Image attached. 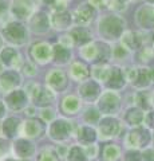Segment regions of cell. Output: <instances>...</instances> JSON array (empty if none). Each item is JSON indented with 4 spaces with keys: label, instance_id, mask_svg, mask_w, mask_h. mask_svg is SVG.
Instances as JSON below:
<instances>
[{
    "label": "cell",
    "instance_id": "1",
    "mask_svg": "<svg viewBox=\"0 0 154 161\" xmlns=\"http://www.w3.org/2000/svg\"><path fill=\"white\" fill-rule=\"evenodd\" d=\"M126 31V22L117 14H107L98 20V34L105 42H115Z\"/></svg>",
    "mask_w": 154,
    "mask_h": 161
},
{
    "label": "cell",
    "instance_id": "2",
    "mask_svg": "<svg viewBox=\"0 0 154 161\" xmlns=\"http://www.w3.org/2000/svg\"><path fill=\"white\" fill-rule=\"evenodd\" d=\"M79 55L94 64L107 63L113 58V47L105 40H93L91 43L79 48Z\"/></svg>",
    "mask_w": 154,
    "mask_h": 161
},
{
    "label": "cell",
    "instance_id": "3",
    "mask_svg": "<svg viewBox=\"0 0 154 161\" xmlns=\"http://www.w3.org/2000/svg\"><path fill=\"white\" fill-rule=\"evenodd\" d=\"M2 35L11 46H24L29 40V31L19 20H11L2 28Z\"/></svg>",
    "mask_w": 154,
    "mask_h": 161
},
{
    "label": "cell",
    "instance_id": "4",
    "mask_svg": "<svg viewBox=\"0 0 154 161\" xmlns=\"http://www.w3.org/2000/svg\"><path fill=\"white\" fill-rule=\"evenodd\" d=\"M27 94H29L34 103L40 108H46L55 101V94H54L52 89H50L48 86H42V85H38V83L29 85Z\"/></svg>",
    "mask_w": 154,
    "mask_h": 161
},
{
    "label": "cell",
    "instance_id": "5",
    "mask_svg": "<svg viewBox=\"0 0 154 161\" xmlns=\"http://www.w3.org/2000/svg\"><path fill=\"white\" fill-rule=\"evenodd\" d=\"M29 58L36 64H46L52 60V46L47 42H36L29 47Z\"/></svg>",
    "mask_w": 154,
    "mask_h": 161
},
{
    "label": "cell",
    "instance_id": "6",
    "mask_svg": "<svg viewBox=\"0 0 154 161\" xmlns=\"http://www.w3.org/2000/svg\"><path fill=\"white\" fill-rule=\"evenodd\" d=\"M22 82H23V78L18 70H11V69L4 70L0 74V93L7 95L8 93L19 89Z\"/></svg>",
    "mask_w": 154,
    "mask_h": 161
},
{
    "label": "cell",
    "instance_id": "7",
    "mask_svg": "<svg viewBox=\"0 0 154 161\" xmlns=\"http://www.w3.org/2000/svg\"><path fill=\"white\" fill-rule=\"evenodd\" d=\"M121 106V97L114 92L107 90L98 99V110L103 114H114Z\"/></svg>",
    "mask_w": 154,
    "mask_h": 161
},
{
    "label": "cell",
    "instance_id": "8",
    "mask_svg": "<svg viewBox=\"0 0 154 161\" xmlns=\"http://www.w3.org/2000/svg\"><path fill=\"white\" fill-rule=\"evenodd\" d=\"M9 12L16 20H28L35 12V6L32 0H12L9 6Z\"/></svg>",
    "mask_w": 154,
    "mask_h": 161
},
{
    "label": "cell",
    "instance_id": "9",
    "mask_svg": "<svg viewBox=\"0 0 154 161\" xmlns=\"http://www.w3.org/2000/svg\"><path fill=\"white\" fill-rule=\"evenodd\" d=\"M135 23L138 27H141L145 31L154 30V6L151 4H143L140 6L135 11Z\"/></svg>",
    "mask_w": 154,
    "mask_h": 161
},
{
    "label": "cell",
    "instance_id": "10",
    "mask_svg": "<svg viewBox=\"0 0 154 161\" xmlns=\"http://www.w3.org/2000/svg\"><path fill=\"white\" fill-rule=\"evenodd\" d=\"M0 62L4 67L18 70L19 67L23 66V59L19 50L13 46H6L0 51Z\"/></svg>",
    "mask_w": 154,
    "mask_h": 161
},
{
    "label": "cell",
    "instance_id": "11",
    "mask_svg": "<svg viewBox=\"0 0 154 161\" xmlns=\"http://www.w3.org/2000/svg\"><path fill=\"white\" fill-rule=\"evenodd\" d=\"M51 28V18L44 11H35L28 19V30L35 34H46Z\"/></svg>",
    "mask_w": 154,
    "mask_h": 161
},
{
    "label": "cell",
    "instance_id": "12",
    "mask_svg": "<svg viewBox=\"0 0 154 161\" xmlns=\"http://www.w3.org/2000/svg\"><path fill=\"white\" fill-rule=\"evenodd\" d=\"M95 15H97V9L94 8L90 3L88 2L82 3L75 8V11L72 14L74 23L81 27H86L87 24H90L94 20Z\"/></svg>",
    "mask_w": 154,
    "mask_h": 161
},
{
    "label": "cell",
    "instance_id": "13",
    "mask_svg": "<svg viewBox=\"0 0 154 161\" xmlns=\"http://www.w3.org/2000/svg\"><path fill=\"white\" fill-rule=\"evenodd\" d=\"M46 80L50 89L55 90V92H63L68 86V77L67 74L61 69H52L47 75Z\"/></svg>",
    "mask_w": 154,
    "mask_h": 161
},
{
    "label": "cell",
    "instance_id": "14",
    "mask_svg": "<svg viewBox=\"0 0 154 161\" xmlns=\"http://www.w3.org/2000/svg\"><path fill=\"white\" fill-rule=\"evenodd\" d=\"M71 124L66 119H55L50 126V137L55 141H64L70 137Z\"/></svg>",
    "mask_w": 154,
    "mask_h": 161
},
{
    "label": "cell",
    "instance_id": "15",
    "mask_svg": "<svg viewBox=\"0 0 154 161\" xmlns=\"http://www.w3.org/2000/svg\"><path fill=\"white\" fill-rule=\"evenodd\" d=\"M50 18H51V27L58 31H66L74 23L72 14H70L67 9L66 11H54L50 15Z\"/></svg>",
    "mask_w": 154,
    "mask_h": 161
},
{
    "label": "cell",
    "instance_id": "16",
    "mask_svg": "<svg viewBox=\"0 0 154 161\" xmlns=\"http://www.w3.org/2000/svg\"><path fill=\"white\" fill-rule=\"evenodd\" d=\"M143 43H145L143 35L137 31H125L121 38V44L130 53L141 50L143 47Z\"/></svg>",
    "mask_w": 154,
    "mask_h": 161
},
{
    "label": "cell",
    "instance_id": "17",
    "mask_svg": "<svg viewBox=\"0 0 154 161\" xmlns=\"http://www.w3.org/2000/svg\"><path fill=\"white\" fill-rule=\"evenodd\" d=\"M28 103V94L22 89H16L6 95V105L12 110H22Z\"/></svg>",
    "mask_w": 154,
    "mask_h": 161
},
{
    "label": "cell",
    "instance_id": "18",
    "mask_svg": "<svg viewBox=\"0 0 154 161\" xmlns=\"http://www.w3.org/2000/svg\"><path fill=\"white\" fill-rule=\"evenodd\" d=\"M150 132L145 128H135L127 134V144L130 147L142 148L150 142Z\"/></svg>",
    "mask_w": 154,
    "mask_h": 161
},
{
    "label": "cell",
    "instance_id": "19",
    "mask_svg": "<svg viewBox=\"0 0 154 161\" xmlns=\"http://www.w3.org/2000/svg\"><path fill=\"white\" fill-rule=\"evenodd\" d=\"M79 95L86 101H95L101 97V85L95 79L84 80L79 86Z\"/></svg>",
    "mask_w": 154,
    "mask_h": 161
},
{
    "label": "cell",
    "instance_id": "20",
    "mask_svg": "<svg viewBox=\"0 0 154 161\" xmlns=\"http://www.w3.org/2000/svg\"><path fill=\"white\" fill-rule=\"evenodd\" d=\"M126 75H125V70H122L119 66L114 64L111 66V70H110V75H109V79L106 82V86L110 89V90H121L125 87L126 85Z\"/></svg>",
    "mask_w": 154,
    "mask_h": 161
},
{
    "label": "cell",
    "instance_id": "21",
    "mask_svg": "<svg viewBox=\"0 0 154 161\" xmlns=\"http://www.w3.org/2000/svg\"><path fill=\"white\" fill-rule=\"evenodd\" d=\"M153 82V74H151V69L145 67V66H140L135 69V77L133 79V86L135 89H146L151 85Z\"/></svg>",
    "mask_w": 154,
    "mask_h": 161
},
{
    "label": "cell",
    "instance_id": "22",
    "mask_svg": "<svg viewBox=\"0 0 154 161\" xmlns=\"http://www.w3.org/2000/svg\"><path fill=\"white\" fill-rule=\"evenodd\" d=\"M121 130L119 121L114 117H105L99 121V132L103 137H114Z\"/></svg>",
    "mask_w": 154,
    "mask_h": 161
},
{
    "label": "cell",
    "instance_id": "23",
    "mask_svg": "<svg viewBox=\"0 0 154 161\" xmlns=\"http://www.w3.org/2000/svg\"><path fill=\"white\" fill-rule=\"evenodd\" d=\"M71 59H72L71 48L63 46V44H61V43L52 44V60L56 64L64 66V64L70 63Z\"/></svg>",
    "mask_w": 154,
    "mask_h": 161
},
{
    "label": "cell",
    "instance_id": "24",
    "mask_svg": "<svg viewBox=\"0 0 154 161\" xmlns=\"http://www.w3.org/2000/svg\"><path fill=\"white\" fill-rule=\"evenodd\" d=\"M70 35L74 40V43H75V46H78V47H83L93 42L91 31L87 27H81V26L74 27L70 31Z\"/></svg>",
    "mask_w": 154,
    "mask_h": 161
},
{
    "label": "cell",
    "instance_id": "25",
    "mask_svg": "<svg viewBox=\"0 0 154 161\" xmlns=\"http://www.w3.org/2000/svg\"><path fill=\"white\" fill-rule=\"evenodd\" d=\"M44 130H46V125L43 119L29 118L24 122V134L27 137H39L44 133Z\"/></svg>",
    "mask_w": 154,
    "mask_h": 161
},
{
    "label": "cell",
    "instance_id": "26",
    "mask_svg": "<svg viewBox=\"0 0 154 161\" xmlns=\"http://www.w3.org/2000/svg\"><path fill=\"white\" fill-rule=\"evenodd\" d=\"M90 69L84 62H81V60H75V62L71 63V67H70V77L74 79V80H86L88 77H90Z\"/></svg>",
    "mask_w": 154,
    "mask_h": 161
},
{
    "label": "cell",
    "instance_id": "27",
    "mask_svg": "<svg viewBox=\"0 0 154 161\" xmlns=\"http://www.w3.org/2000/svg\"><path fill=\"white\" fill-rule=\"evenodd\" d=\"M13 150L19 157H29L35 152V148H34V144L31 141L26 138H20L13 144Z\"/></svg>",
    "mask_w": 154,
    "mask_h": 161
},
{
    "label": "cell",
    "instance_id": "28",
    "mask_svg": "<svg viewBox=\"0 0 154 161\" xmlns=\"http://www.w3.org/2000/svg\"><path fill=\"white\" fill-rule=\"evenodd\" d=\"M110 70H111V66H109L107 63H98V64H94V67L91 69V74L97 82L106 83L109 79V75H110Z\"/></svg>",
    "mask_w": 154,
    "mask_h": 161
},
{
    "label": "cell",
    "instance_id": "29",
    "mask_svg": "<svg viewBox=\"0 0 154 161\" xmlns=\"http://www.w3.org/2000/svg\"><path fill=\"white\" fill-rule=\"evenodd\" d=\"M143 119H145V114L140 108H130L125 114V121L133 126H138L143 122Z\"/></svg>",
    "mask_w": 154,
    "mask_h": 161
},
{
    "label": "cell",
    "instance_id": "30",
    "mask_svg": "<svg viewBox=\"0 0 154 161\" xmlns=\"http://www.w3.org/2000/svg\"><path fill=\"white\" fill-rule=\"evenodd\" d=\"M81 108V101L75 95H67L62 102V110L66 114H75Z\"/></svg>",
    "mask_w": 154,
    "mask_h": 161
},
{
    "label": "cell",
    "instance_id": "31",
    "mask_svg": "<svg viewBox=\"0 0 154 161\" xmlns=\"http://www.w3.org/2000/svg\"><path fill=\"white\" fill-rule=\"evenodd\" d=\"M19 122H20V121L16 117H8L4 119V122L2 125V130L7 138H12L13 136L16 134L18 128H19Z\"/></svg>",
    "mask_w": 154,
    "mask_h": 161
},
{
    "label": "cell",
    "instance_id": "32",
    "mask_svg": "<svg viewBox=\"0 0 154 161\" xmlns=\"http://www.w3.org/2000/svg\"><path fill=\"white\" fill-rule=\"evenodd\" d=\"M78 140L81 141L82 144H84V145L93 144L94 141L97 140V132H95V129L91 128V126H88V125H86V126H82L81 129H79Z\"/></svg>",
    "mask_w": 154,
    "mask_h": 161
},
{
    "label": "cell",
    "instance_id": "33",
    "mask_svg": "<svg viewBox=\"0 0 154 161\" xmlns=\"http://www.w3.org/2000/svg\"><path fill=\"white\" fill-rule=\"evenodd\" d=\"M119 147L115 144H106L102 148V160L103 161H117L119 158Z\"/></svg>",
    "mask_w": 154,
    "mask_h": 161
},
{
    "label": "cell",
    "instance_id": "34",
    "mask_svg": "<svg viewBox=\"0 0 154 161\" xmlns=\"http://www.w3.org/2000/svg\"><path fill=\"white\" fill-rule=\"evenodd\" d=\"M137 58L140 63H147L154 58V48L153 47H142L137 51Z\"/></svg>",
    "mask_w": 154,
    "mask_h": 161
},
{
    "label": "cell",
    "instance_id": "35",
    "mask_svg": "<svg viewBox=\"0 0 154 161\" xmlns=\"http://www.w3.org/2000/svg\"><path fill=\"white\" fill-rule=\"evenodd\" d=\"M67 156V161H87L86 154L79 147H72Z\"/></svg>",
    "mask_w": 154,
    "mask_h": 161
},
{
    "label": "cell",
    "instance_id": "36",
    "mask_svg": "<svg viewBox=\"0 0 154 161\" xmlns=\"http://www.w3.org/2000/svg\"><path fill=\"white\" fill-rule=\"evenodd\" d=\"M129 55H130V51H129L127 48L123 47L121 43L113 47V58H114V59H117V60H123V59H126Z\"/></svg>",
    "mask_w": 154,
    "mask_h": 161
},
{
    "label": "cell",
    "instance_id": "37",
    "mask_svg": "<svg viewBox=\"0 0 154 161\" xmlns=\"http://www.w3.org/2000/svg\"><path fill=\"white\" fill-rule=\"evenodd\" d=\"M99 117H101V114H99V110L95 109V108H88L86 110V113H84V119H86L87 124H95V122H99Z\"/></svg>",
    "mask_w": 154,
    "mask_h": 161
},
{
    "label": "cell",
    "instance_id": "38",
    "mask_svg": "<svg viewBox=\"0 0 154 161\" xmlns=\"http://www.w3.org/2000/svg\"><path fill=\"white\" fill-rule=\"evenodd\" d=\"M135 101L138 102V106L140 109H149L150 108V94L145 93V92H141L137 94Z\"/></svg>",
    "mask_w": 154,
    "mask_h": 161
},
{
    "label": "cell",
    "instance_id": "39",
    "mask_svg": "<svg viewBox=\"0 0 154 161\" xmlns=\"http://www.w3.org/2000/svg\"><path fill=\"white\" fill-rule=\"evenodd\" d=\"M38 161H58V156L52 149H44L38 156Z\"/></svg>",
    "mask_w": 154,
    "mask_h": 161
},
{
    "label": "cell",
    "instance_id": "40",
    "mask_svg": "<svg viewBox=\"0 0 154 161\" xmlns=\"http://www.w3.org/2000/svg\"><path fill=\"white\" fill-rule=\"evenodd\" d=\"M88 3L95 9H106L111 6V0H88Z\"/></svg>",
    "mask_w": 154,
    "mask_h": 161
},
{
    "label": "cell",
    "instance_id": "41",
    "mask_svg": "<svg viewBox=\"0 0 154 161\" xmlns=\"http://www.w3.org/2000/svg\"><path fill=\"white\" fill-rule=\"evenodd\" d=\"M58 43H61V44H63V46H66L68 48L75 47V43H74V40H72L70 34H66V35H63V36H61V39H59Z\"/></svg>",
    "mask_w": 154,
    "mask_h": 161
},
{
    "label": "cell",
    "instance_id": "42",
    "mask_svg": "<svg viewBox=\"0 0 154 161\" xmlns=\"http://www.w3.org/2000/svg\"><path fill=\"white\" fill-rule=\"evenodd\" d=\"M126 161H141L142 160V154L138 150H129L125 156Z\"/></svg>",
    "mask_w": 154,
    "mask_h": 161
},
{
    "label": "cell",
    "instance_id": "43",
    "mask_svg": "<svg viewBox=\"0 0 154 161\" xmlns=\"http://www.w3.org/2000/svg\"><path fill=\"white\" fill-rule=\"evenodd\" d=\"M68 2H70V0H56L52 7H54L55 11H66V7H67Z\"/></svg>",
    "mask_w": 154,
    "mask_h": 161
},
{
    "label": "cell",
    "instance_id": "44",
    "mask_svg": "<svg viewBox=\"0 0 154 161\" xmlns=\"http://www.w3.org/2000/svg\"><path fill=\"white\" fill-rule=\"evenodd\" d=\"M23 69H24V73H26L27 75H35V74L38 73L35 64H32V63H26V64H23Z\"/></svg>",
    "mask_w": 154,
    "mask_h": 161
},
{
    "label": "cell",
    "instance_id": "45",
    "mask_svg": "<svg viewBox=\"0 0 154 161\" xmlns=\"http://www.w3.org/2000/svg\"><path fill=\"white\" fill-rule=\"evenodd\" d=\"M145 122L146 125L150 129H154V110H151V112H149L146 114V117H145Z\"/></svg>",
    "mask_w": 154,
    "mask_h": 161
},
{
    "label": "cell",
    "instance_id": "46",
    "mask_svg": "<svg viewBox=\"0 0 154 161\" xmlns=\"http://www.w3.org/2000/svg\"><path fill=\"white\" fill-rule=\"evenodd\" d=\"M42 118L43 121H51L54 118V110L52 109H43L42 112Z\"/></svg>",
    "mask_w": 154,
    "mask_h": 161
},
{
    "label": "cell",
    "instance_id": "47",
    "mask_svg": "<svg viewBox=\"0 0 154 161\" xmlns=\"http://www.w3.org/2000/svg\"><path fill=\"white\" fill-rule=\"evenodd\" d=\"M8 152V142L6 138H0V158Z\"/></svg>",
    "mask_w": 154,
    "mask_h": 161
},
{
    "label": "cell",
    "instance_id": "48",
    "mask_svg": "<svg viewBox=\"0 0 154 161\" xmlns=\"http://www.w3.org/2000/svg\"><path fill=\"white\" fill-rule=\"evenodd\" d=\"M142 156H143V158H145L146 161H153V160H154V156H153V150H150V149H149V150H146V152L143 153Z\"/></svg>",
    "mask_w": 154,
    "mask_h": 161
},
{
    "label": "cell",
    "instance_id": "49",
    "mask_svg": "<svg viewBox=\"0 0 154 161\" xmlns=\"http://www.w3.org/2000/svg\"><path fill=\"white\" fill-rule=\"evenodd\" d=\"M6 115V105L2 99H0V118H3Z\"/></svg>",
    "mask_w": 154,
    "mask_h": 161
},
{
    "label": "cell",
    "instance_id": "50",
    "mask_svg": "<svg viewBox=\"0 0 154 161\" xmlns=\"http://www.w3.org/2000/svg\"><path fill=\"white\" fill-rule=\"evenodd\" d=\"M42 2H43L44 4H47V6H54L56 0H42Z\"/></svg>",
    "mask_w": 154,
    "mask_h": 161
},
{
    "label": "cell",
    "instance_id": "51",
    "mask_svg": "<svg viewBox=\"0 0 154 161\" xmlns=\"http://www.w3.org/2000/svg\"><path fill=\"white\" fill-rule=\"evenodd\" d=\"M3 47H4V38H3L2 32H0V51L3 50Z\"/></svg>",
    "mask_w": 154,
    "mask_h": 161
},
{
    "label": "cell",
    "instance_id": "52",
    "mask_svg": "<svg viewBox=\"0 0 154 161\" xmlns=\"http://www.w3.org/2000/svg\"><path fill=\"white\" fill-rule=\"evenodd\" d=\"M150 105H154V93L150 94Z\"/></svg>",
    "mask_w": 154,
    "mask_h": 161
},
{
    "label": "cell",
    "instance_id": "53",
    "mask_svg": "<svg viewBox=\"0 0 154 161\" xmlns=\"http://www.w3.org/2000/svg\"><path fill=\"white\" fill-rule=\"evenodd\" d=\"M113 2H118V3H123V4H127L129 0H113Z\"/></svg>",
    "mask_w": 154,
    "mask_h": 161
},
{
    "label": "cell",
    "instance_id": "54",
    "mask_svg": "<svg viewBox=\"0 0 154 161\" xmlns=\"http://www.w3.org/2000/svg\"><path fill=\"white\" fill-rule=\"evenodd\" d=\"M145 2H146L147 4H151V6H154V0H145Z\"/></svg>",
    "mask_w": 154,
    "mask_h": 161
},
{
    "label": "cell",
    "instance_id": "55",
    "mask_svg": "<svg viewBox=\"0 0 154 161\" xmlns=\"http://www.w3.org/2000/svg\"><path fill=\"white\" fill-rule=\"evenodd\" d=\"M3 71H4V66L2 64V62H0V74H2Z\"/></svg>",
    "mask_w": 154,
    "mask_h": 161
},
{
    "label": "cell",
    "instance_id": "56",
    "mask_svg": "<svg viewBox=\"0 0 154 161\" xmlns=\"http://www.w3.org/2000/svg\"><path fill=\"white\" fill-rule=\"evenodd\" d=\"M151 44H153V48H154V34H153V38H151Z\"/></svg>",
    "mask_w": 154,
    "mask_h": 161
},
{
    "label": "cell",
    "instance_id": "57",
    "mask_svg": "<svg viewBox=\"0 0 154 161\" xmlns=\"http://www.w3.org/2000/svg\"><path fill=\"white\" fill-rule=\"evenodd\" d=\"M6 161H16V160H13V158H7Z\"/></svg>",
    "mask_w": 154,
    "mask_h": 161
}]
</instances>
